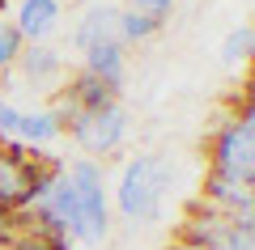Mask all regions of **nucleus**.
<instances>
[{"label": "nucleus", "instance_id": "f257e3e1", "mask_svg": "<svg viewBox=\"0 0 255 250\" xmlns=\"http://www.w3.org/2000/svg\"><path fill=\"white\" fill-rule=\"evenodd\" d=\"M170 178H174L170 161L157 157V153H140V157L128 161L115 187V204L124 212V221H157Z\"/></svg>", "mask_w": 255, "mask_h": 250}, {"label": "nucleus", "instance_id": "f03ea898", "mask_svg": "<svg viewBox=\"0 0 255 250\" xmlns=\"http://www.w3.org/2000/svg\"><path fill=\"white\" fill-rule=\"evenodd\" d=\"M73 187V208H77V229L73 242L81 246H102L111 238V212H107V187H102V166L94 157H77L64 170Z\"/></svg>", "mask_w": 255, "mask_h": 250}, {"label": "nucleus", "instance_id": "7ed1b4c3", "mask_svg": "<svg viewBox=\"0 0 255 250\" xmlns=\"http://www.w3.org/2000/svg\"><path fill=\"white\" fill-rule=\"evenodd\" d=\"M213 170L230 174V178H243V182H255V115H251V106L234 123L221 127L217 144H213Z\"/></svg>", "mask_w": 255, "mask_h": 250}, {"label": "nucleus", "instance_id": "20e7f679", "mask_svg": "<svg viewBox=\"0 0 255 250\" xmlns=\"http://www.w3.org/2000/svg\"><path fill=\"white\" fill-rule=\"evenodd\" d=\"M43 166L51 161L38 157V149L30 153L26 144H0V212H17L26 204Z\"/></svg>", "mask_w": 255, "mask_h": 250}, {"label": "nucleus", "instance_id": "39448f33", "mask_svg": "<svg viewBox=\"0 0 255 250\" xmlns=\"http://www.w3.org/2000/svg\"><path fill=\"white\" fill-rule=\"evenodd\" d=\"M68 132L73 140L81 144L85 153H111L124 144V132H128V119L119 110V102L111 106H98V110H68Z\"/></svg>", "mask_w": 255, "mask_h": 250}, {"label": "nucleus", "instance_id": "423d86ee", "mask_svg": "<svg viewBox=\"0 0 255 250\" xmlns=\"http://www.w3.org/2000/svg\"><path fill=\"white\" fill-rule=\"evenodd\" d=\"M13 30H17L21 43H30V47L43 43V38H51L55 30H60V0H21Z\"/></svg>", "mask_w": 255, "mask_h": 250}, {"label": "nucleus", "instance_id": "0eeeda50", "mask_svg": "<svg viewBox=\"0 0 255 250\" xmlns=\"http://www.w3.org/2000/svg\"><path fill=\"white\" fill-rule=\"evenodd\" d=\"M73 43L77 51H90V47H102V43H119V9H107V4H94V9L81 13L73 30Z\"/></svg>", "mask_w": 255, "mask_h": 250}, {"label": "nucleus", "instance_id": "6e6552de", "mask_svg": "<svg viewBox=\"0 0 255 250\" xmlns=\"http://www.w3.org/2000/svg\"><path fill=\"white\" fill-rule=\"evenodd\" d=\"M204 199H209V208H217V212H226V216L243 212V208H255L251 182L230 178V174H217V170H213L209 182H204Z\"/></svg>", "mask_w": 255, "mask_h": 250}, {"label": "nucleus", "instance_id": "1a4fd4ad", "mask_svg": "<svg viewBox=\"0 0 255 250\" xmlns=\"http://www.w3.org/2000/svg\"><path fill=\"white\" fill-rule=\"evenodd\" d=\"M124 68H128L124 43H102V47H90L85 51V72L107 81V85H115V89H119V81H124Z\"/></svg>", "mask_w": 255, "mask_h": 250}, {"label": "nucleus", "instance_id": "9d476101", "mask_svg": "<svg viewBox=\"0 0 255 250\" xmlns=\"http://www.w3.org/2000/svg\"><path fill=\"white\" fill-rule=\"evenodd\" d=\"M60 132H64V119L55 110H30V115L17 119V144H26V149H43Z\"/></svg>", "mask_w": 255, "mask_h": 250}, {"label": "nucleus", "instance_id": "9b49d317", "mask_svg": "<svg viewBox=\"0 0 255 250\" xmlns=\"http://www.w3.org/2000/svg\"><path fill=\"white\" fill-rule=\"evenodd\" d=\"M115 93H119L115 85H107V81L81 72V77L73 81V89H68V102H73V110H98V106H111Z\"/></svg>", "mask_w": 255, "mask_h": 250}, {"label": "nucleus", "instance_id": "f8f14e48", "mask_svg": "<svg viewBox=\"0 0 255 250\" xmlns=\"http://www.w3.org/2000/svg\"><path fill=\"white\" fill-rule=\"evenodd\" d=\"M17 64H21V68H26V77H30V81H51L55 72H60V55H55V51H51V47H47V43L21 47Z\"/></svg>", "mask_w": 255, "mask_h": 250}, {"label": "nucleus", "instance_id": "ddd939ff", "mask_svg": "<svg viewBox=\"0 0 255 250\" xmlns=\"http://www.w3.org/2000/svg\"><path fill=\"white\" fill-rule=\"evenodd\" d=\"M157 26L162 21L157 17H149V13H140V9H128V13H119V43H145L149 34H157Z\"/></svg>", "mask_w": 255, "mask_h": 250}, {"label": "nucleus", "instance_id": "4468645a", "mask_svg": "<svg viewBox=\"0 0 255 250\" xmlns=\"http://www.w3.org/2000/svg\"><path fill=\"white\" fill-rule=\"evenodd\" d=\"M251 47H255V30H251V26H238L234 34L226 38V47H221V60L234 68V64H243L247 55H251Z\"/></svg>", "mask_w": 255, "mask_h": 250}, {"label": "nucleus", "instance_id": "2eb2a0df", "mask_svg": "<svg viewBox=\"0 0 255 250\" xmlns=\"http://www.w3.org/2000/svg\"><path fill=\"white\" fill-rule=\"evenodd\" d=\"M21 34L13 30V21H0V72H9L13 64H17V55H21Z\"/></svg>", "mask_w": 255, "mask_h": 250}, {"label": "nucleus", "instance_id": "dca6fc26", "mask_svg": "<svg viewBox=\"0 0 255 250\" xmlns=\"http://www.w3.org/2000/svg\"><path fill=\"white\" fill-rule=\"evenodd\" d=\"M0 250H73V246H68V238H47V233L30 229L21 242H9V246H0Z\"/></svg>", "mask_w": 255, "mask_h": 250}, {"label": "nucleus", "instance_id": "f3484780", "mask_svg": "<svg viewBox=\"0 0 255 250\" xmlns=\"http://www.w3.org/2000/svg\"><path fill=\"white\" fill-rule=\"evenodd\" d=\"M17 119H21V110L0 102V140H17Z\"/></svg>", "mask_w": 255, "mask_h": 250}, {"label": "nucleus", "instance_id": "a211bd4d", "mask_svg": "<svg viewBox=\"0 0 255 250\" xmlns=\"http://www.w3.org/2000/svg\"><path fill=\"white\" fill-rule=\"evenodd\" d=\"M132 9H140V13H149V17H157V21H162L166 13L174 9V0H132Z\"/></svg>", "mask_w": 255, "mask_h": 250}, {"label": "nucleus", "instance_id": "6ab92c4d", "mask_svg": "<svg viewBox=\"0 0 255 250\" xmlns=\"http://www.w3.org/2000/svg\"><path fill=\"white\" fill-rule=\"evenodd\" d=\"M166 250H204V246H196V242H187V238H179V242H170Z\"/></svg>", "mask_w": 255, "mask_h": 250}, {"label": "nucleus", "instance_id": "aec40b11", "mask_svg": "<svg viewBox=\"0 0 255 250\" xmlns=\"http://www.w3.org/2000/svg\"><path fill=\"white\" fill-rule=\"evenodd\" d=\"M81 4H94V0H81Z\"/></svg>", "mask_w": 255, "mask_h": 250}, {"label": "nucleus", "instance_id": "412c9836", "mask_svg": "<svg viewBox=\"0 0 255 250\" xmlns=\"http://www.w3.org/2000/svg\"><path fill=\"white\" fill-rule=\"evenodd\" d=\"M0 9H4V0H0Z\"/></svg>", "mask_w": 255, "mask_h": 250}, {"label": "nucleus", "instance_id": "4be33fe9", "mask_svg": "<svg viewBox=\"0 0 255 250\" xmlns=\"http://www.w3.org/2000/svg\"><path fill=\"white\" fill-rule=\"evenodd\" d=\"M4 4H9V0H4Z\"/></svg>", "mask_w": 255, "mask_h": 250}]
</instances>
